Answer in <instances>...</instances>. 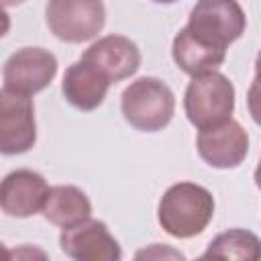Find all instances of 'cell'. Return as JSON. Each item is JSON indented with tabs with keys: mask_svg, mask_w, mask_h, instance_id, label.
I'll list each match as a JSON object with an SVG mask.
<instances>
[{
	"mask_svg": "<svg viewBox=\"0 0 261 261\" xmlns=\"http://www.w3.org/2000/svg\"><path fill=\"white\" fill-rule=\"evenodd\" d=\"M184 110L188 120L198 130L212 128L230 120L234 110L232 82L220 71L192 77L184 94Z\"/></svg>",
	"mask_w": 261,
	"mask_h": 261,
	"instance_id": "3957f363",
	"label": "cell"
},
{
	"mask_svg": "<svg viewBox=\"0 0 261 261\" xmlns=\"http://www.w3.org/2000/svg\"><path fill=\"white\" fill-rule=\"evenodd\" d=\"M82 59L96 65L112 84L135 75L141 67V51L135 41L122 35H106L94 41Z\"/></svg>",
	"mask_w": 261,
	"mask_h": 261,
	"instance_id": "30bf717a",
	"label": "cell"
},
{
	"mask_svg": "<svg viewBox=\"0 0 261 261\" xmlns=\"http://www.w3.org/2000/svg\"><path fill=\"white\" fill-rule=\"evenodd\" d=\"M247 108L255 124L261 126V86L255 82L249 86V92H247Z\"/></svg>",
	"mask_w": 261,
	"mask_h": 261,
	"instance_id": "ac0fdd59",
	"label": "cell"
},
{
	"mask_svg": "<svg viewBox=\"0 0 261 261\" xmlns=\"http://www.w3.org/2000/svg\"><path fill=\"white\" fill-rule=\"evenodd\" d=\"M37 141L35 106L29 96L0 90V151L20 155L33 149Z\"/></svg>",
	"mask_w": 261,
	"mask_h": 261,
	"instance_id": "52a82bcc",
	"label": "cell"
},
{
	"mask_svg": "<svg viewBox=\"0 0 261 261\" xmlns=\"http://www.w3.org/2000/svg\"><path fill=\"white\" fill-rule=\"evenodd\" d=\"M110 86L112 82L96 65L80 57L65 69L61 82V94L73 108L82 112H90L104 102Z\"/></svg>",
	"mask_w": 261,
	"mask_h": 261,
	"instance_id": "7c38bea8",
	"label": "cell"
},
{
	"mask_svg": "<svg viewBox=\"0 0 261 261\" xmlns=\"http://www.w3.org/2000/svg\"><path fill=\"white\" fill-rule=\"evenodd\" d=\"M214 216L210 190L194 181H179L165 190L157 206L161 228L175 239H192L206 230Z\"/></svg>",
	"mask_w": 261,
	"mask_h": 261,
	"instance_id": "6da1fadb",
	"label": "cell"
},
{
	"mask_svg": "<svg viewBox=\"0 0 261 261\" xmlns=\"http://www.w3.org/2000/svg\"><path fill=\"white\" fill-rule=\"evenodd\" d=\"M253 179H255V186L261 190V157H259V163L255 167V173H253Z\"/></svg>",
	"mask_w": 261,
	"mask_h": 261,
	"instance_id": "ffe728a7",
	"label": "cell"
},
{
	"mask_svg": "<svg viewBox=\"0 0 261 261\" xmlns=\"http://www.w3.org/2000/svg\"><path fill=\"white\" fill-rule=\"evenodd\" d=\"M4 261H49V255L37 245L4 247Z\"/></svg>",
	"mask_w": 261,
	"mask_h": 261,
	"instance_id": "e0dca14e",
	"label": "cell"
},
{
	"mask_svg": "<svg viewBox=\"0 0 261 261\" xmlns=\"http://www.w3.org/2000/svg\"><path fill=\"white\" fill-rule=\"evenodd\" d=\"M49 31L65 43H84L104 29L106 8L100 0H51L45 8Z\"/></svg>",
	"mask_w": 261,
	"mask_h": 261,
	"instance_id": "5b68a950",
	"label": "cell"
},
{
	"mask_svg": "<svg viewBox=\"0 0 261 261\" xmlns=\"http://www.w3.org/2000/svg\"><path fill=\"white\" fill-rule=\"evenodd\" d=\"M49 186L45 177L33 169L10 171L0 186V208L6 216L29 218L43 210Z\"/></svg>",
	"mask_w": 261,
	"mask_h": 261,
	"instance_id": "8fae6325",
	"label": "cell"
},
{
	"mask_svg": "<svg viewBox=\"0 0 261 261\" xmlns=\"http://www.w3.org/2000/svg\"><path fill=\"white\" fill-rule=\"evenodd\" d=\"M206 253L220 261H261V239L247 228H228L210 241Z\"/></svg>",
	"mask_w": 261,
	"mask_h": 261,
	"instance_id": "9a60e30c",
	"label": "cell"
},
{
	"mask_svg": "<svg viewBox=\"0 0 261 261\" xmlns=\"http://www.w3.org/2000/svg\"><path fill=\"white\" fill-rule=\"evenodd\" d=\"M133 261H186V255L171 245L153 243V245L139 249L135 253Z\"/></svg>",
	"mask_w": 261,
	"mask_h": 261,
	"instance_id": "2e32d148",
	"label": "cell"
},
{
	"mask_svg": "<svg viewBox=\"0 0 261 261\" xmlns=\"http://www.w3.org/2000/svg\"><path fill=\"white\" fill-rule=\"evenodd\" d=\"M59 247L71 261H122V249L102 220H86L63 228Z\"/></svg>",
	"mask_w": 261,
	"mask_h": 261,
	"instance_id": "9c48e42d",
	"label": "cell"
},
{
	"mask_svg": "<svg viewBox=\"0 0 261 261\" xmlns=\"http://www.w3.org/2000/svg\"><path fill=\"white\" fill-rule=\"evenodd\" d=\"M253 82L261 86V51L255 57V77H253Z\"/></svg>",
	"mask_w": 261,
	"mask_h": 261,
	"instance_id": "d6986e66",
	"label": "cell"
},
{
	"mask_svg": "<svg viewBox=\"0 0 261 261\" xmlns=\"http://www.w3.org/2000/svg\"><path fill=\"white\" fill-rule=\"evenodd\" d=\"M41 214L59 228H71L92 218V202L75 186H53L49 188Z\"/></svg>",
	"mask_w": 261,
	"mask_h": 261,
	"instance_id": "5bb4252c",
	"label": "cell"
},
{
	"mask_svg": "<svg viewBox=\"0 0 261 261\" xmlns=\"http://www.w3.org/2000/svg\"><path fill=\"white\" fill-rule=\"evenodd\" d=\"M247 27L245 10L234 0H202L190 10L186 29L202 41L224 49L234 43Z\"/></svg>",
	"mask_w": 261,
	"mask_h": 261,
	"instance_id": "277c9868",
	"label": "cell"
},
{
	"mask_svg": "<svg viewBox=\"0 0 261 261\" xmlns=\"http://www.w3.org/2000/svg\"><path fill=\"white\" fill-rule=\"evenodd\" d=\"M120 112L124 120L141 133L163 130L175 112V96L159 77H139L130 82L120 96Z\"/></svg>",
	"mask_w": 261,
	"mask_h": 261,
	"instance_id": "7a4b0ae2",
	"label": "cell"
},
{
	"mask_svg": "<svg viewBox=\"0 0 261 261\" xmlns=\"http://www.w3.org/2000/svg\"><path fill=\"white\" fill-rule=\"evenodd\" d=\"M171 57L175 61V65L196 77V75H204L210 71H216L224 59H226V51L218 49L206 41H202L200 37H196L194 33H190L186 27L179 29V33L173 37L171 43Z\"/></svg>",
	"mask_w": 261,
	"mask_h": 261,
	"instance_id": "4fadbf2b",
	"label": "cell"
},
{
	"mask_svg": "<svg viewBox=\"0 0 261 261\" xmlns=\"http://www.w3.org/2000/svg\"><path fill=\"white\" fill-rule=\"evenodd\" d=\"M196 261H220L218 257H214V255H208V253H204L202 257H198Z\"/></svg>",
	"mask_w": 261,
	"mask_h": 261,
	"instance_id": "44dd1931",
	"label": "cell"
},
{
	"mask_svg": "<svg viewBox=\"0 0 261 261\" xmlns=\"http://www.w3.org/2000/svg\"><path fill=\"white\" fill-rule=\"evenodd\" d=\"M196 149L202 161L210 167L234 169L249 153V135L239 120L230 118L218 126L198 130Z\"/></svg>",
	"mask_w": 261,
	"mask_h": 261,
	"instance_id": "ba28073f",
	"label": "cell"
},
{
	"mask_svg": "<svg viewBox=\"0 0 261 261\" xmlns=\"http://www.w3.org/2000/svg\"><path fill=\"white\" fill-rule=\"evenodd\" d=\"M57 73V57L43 47H22L16 49L2 67L4 90L33 96L45 90Z\"/></svg>",
	"mask_w": 261,
	"mask_h": 261,
	"instance_id": "8992f818",
	"label": "cell"
}]
</instances>
